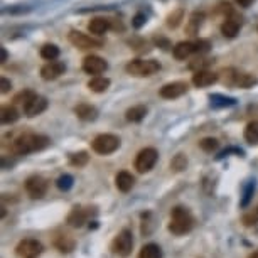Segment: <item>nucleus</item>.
Listing matches in <instances>:
<instances>
[{"mask_svg":"<svg viewBox=\"0 0 258 258\" xmlns=\"http://www.w3.org/2000/svg\"><path fill=\"white\" fill-rule=\"evenodd\" d=\"M248 258H258V250H257V252H253Z\"/></svg>","mask_w":258,"mask_h":258,"instance_id":"obj_43","label":"nucleus"},{"mask_svg":"<svg viewBox=\"0 0 258 258\" xmlns=\"http://www.w3.org/2000/svg\"><path fill=\"white\" fill-rule=\"evenodd\" d=\"M145 22H147V17L143 16V14H137V16L134 17V20H132V25H134L135 29H140Z\"/></svg>","mask_w":258,"mask_h":258,"instance_id":"obj_38","label":"nucleus"},{"mask_svg":"<svg viewBox=\"0 0 258 258\" xmlns=\"http://www.w3.org/2000/svg\"><path fill=\"white\" fill-rule=\"evenodd\" d=\"M5 61H7V51L2 47V62H5Z\"/></svg>","mask_w":258,"mask_h":258,"instance_id":"obj_42","label":"nucleus"},{"mask_svg":"<svg viewBox=\"0 0 258 258\" xmlns=\"http://www.w3.org/2000/svg\"><path fill=\"white\" fill-rule=\"evenodd\" d=\"M106 68H108V62L99 56H86L83 60V71L86 75L99 76L101 73L106 71Z\"/></svg>","mask_w":258,"mask_h":258,"instance_id":"obj_10","label":"nucleus"},{"mask_svg":"<svg viewBox=\"0 0 258 258\" xmlns=\"http://www.w3.org/2000/svg\"><path fill=\"white\" fill-rule=\"evenodd\" d=\"M88 160H90V156L86 152H76L69 156V164L75 165V167H83L88 164Z\"/></svg>","mask_w":258,"mask_h":258,"instance_id":"obj_30","label":"nucleus"},{"mask_svg":"<svg viewBox=\"0 0 258 258\" xmlns=\"http://www.w3.org/2000/svg\"><path fill=\"white\" fill-rule=\"evenodd\" d=\"M73 184H75V179L69 174H62L60 176V179L56 180V186L60 187L61 191H69L73 187Z\"/></svg>","mask_w":258,"mask_h":258,"instance_id":"obj_31","label":"nucleus"},{"mask_svg":"<svg viewBox=\"0 0 258 258\" xmlns=\"http://www.w3.org/2000/svg\"><path fill=\"white\" fill-rule=\"evenodd\" d=\"M32 97H36L34 91H31V90H24V91H20L19 95H16L14 101H16V103H22V105H25V103H27Z\"/></svg>","mask_w":258,"mask_h":258,"instance_id":"obj_36","label":"nucleus"},{"mask_svg":"<svg viewBox=\"0 0 258 258\" xmlns=\"http://www.w3.org/2000/svg\"><path fill=\"white\" fill-rule=\"evenodd\" d=\"M46 108H47V99L44 98V97H39V95H36V97H32L24 105V113H25V117L32 119V117H38L42 112H46Z\"/></svg>","mask_w":258,"mask_h":258,"instance_id":"obj_11","label":"nucleus"},{"mask_svg":"<svg viewBox=\"0 0 258 258\" xmlns=\"http://www.w3.org/2000/svg\"><path fill=\"white\" fill-rule=\"evenodd\" d=\"M235 2H237L239 7H250L255 0H235Z\"/></svg>","mask_w":258,"mask_h":258,"instance_id":"obj_41","label":"nucleus"},{"mask_svg":"<svg viewBox=\"0 0 258 258\" xmlns=\"http://www.w3.org/2000/svg\"><path fill=\"white\" fill-rule=\"evenodd\" d=\"M132 248H134V235L130 230H121L119 235L115 237V239L112 241V250L115 255H119L121 258L130 257Z\"/></svg>","mask_w":258,"mask_h":258,"instance_id":"obj_5","label":"nucleus"},{"mask_svg":"<svg viewBox=\"0 0 258 258\" xmlns=\"http://www.w3.org/2000/svg\"><path fill=\"white\" fill-rule=\"evenodd\" d=\"M75 113H76V117H78L79 120L91 121V120L97 119L98 110L95 108V106L88 105V103H79V105L75 106Z\"/></svg>","mask_w":258,"mask_h":258,"instance_id":"obj_20","label":"nucleus"},{"mask_svg":"<svg viewBox=\"0 0 258 258\" xmlns=\"http://www.w3.org/2000/svg\"><path fill=\"white\" fill-rule=\"evenodd\" d=\"M182 17H184V10L182 9L174 10V12H172L171 16L167 17V25H169V27H172V29H176L180 24Z\"/></svg>","mask_w":258,"mask_h":258,"instance_id":"obj_34","label":"nucleus"},{"mask_svg":"<svg viewBox=\"0 0 258 258\" xmlns=\"http://www.w3.org/2000/svg\"><path fill=\"white\" fill-rule=\"evenodd\" d=\"M88 216H90V213H88L86 209L79 208V206H75V208L71 209V213L68 215V224L73 228H81L86 223Z\"/></svg>","mask_w":258,"mask_h":258,"instance_id":"obj_16","label":"nucleus"},{"mask_svg":"<svg viewBox=\"0 0 258 258\" xmlns=\"http://www.w3.org/2000/svg\"><path fill=\"white\" fill-rule=\"evenodd\" d=\"M226 81L230 84H237L239 88H250L257 83V79L252 75H248V73H235V75L228 76Z\"/></svg>","mask_w":258,"mask_h":258,"instance_id":"obj_17","label":"nucleus"},{"mask_svg":"<svg viewBox=\"0 0 258 258\" xmlns=\"http://www.w3.org/2000/svg\"><path fill=\"white\" fill-rule=\"evenodd\" d=\"M69 42L75 47H79V49H95V47H101L103 42L99 39H95L91 36H86L79 31H71L68 34Z\"/></svg>","mask_w":258,"mask_h":258,"instance_id":"obj_7","label":"nucleus"},{"mask_svg":"<svg viewBox=\"0 0 258 258\" xmlns=\"http://www.w3.org/2000/svg\"><path fill=\"white\" fill-rule=\"evenodd\" d=\"M54 246H56L61 253H69L75 250L76 241L69 237V235H60V237L54 238Z\"/></svg>","mask_w":258,"mask_h":258,"instance_id":"obj_21","label":"nucleus"},{"mask_svg":"<svg viewBox=\"0 0 258 258\" xmlns=\"http://www.w3.org/2000/svg\"><path fill=\"white\" fill-rule=\"evenodd\" d=\"M208 49H209L208 40H198V42H196V51H198V53H202V51H208Z\"/></svg>","mask_w":258,"mask_h":258,"instance_id":"obj_39","label":"nucleus"},{"mask_svg":"<svg viewBox=\"0 0 258 258\" xmlns=\"http://www.w3.org/2000/svg\"><path fill=\"white\" fill-rule=\"evenodd\" d=\"M241 223L245 224V226H255V224H258V208L245 213L241 218Z\"/></svg>","mask_w":258,"mask_h":258,"instance_id":"obj_32","label":"nucleus"},{"mask_svg":"<svg viewBox=\"0 0 258 258\" xmlns=\"http://www.w3.org/2000/svg\"><path fill=\"white\" fill-rule=\"evenodd\" d=\"M66 66L62 64L61 61H49L47 64H44L42 68H40V78L46 79V81H53L56 78H60V76L64 73Z\"/></svg>","mask_w":258,"mask_h":258,"instance_id":"obj_13","label":"nucleus"},{"mask_svg":"<svg viewBox=\"0 0 258 258\" xmlns=\"http://www.w3.org/2000/svg\"><path fill=\"white\" fill-rule=\"evenodd\" d=\"M253 189H255V182H250L248 187L245 189V194H243V199H241V206H243V208H245V206L250 202V198H252V194H253Z\"/></svg>","mask_w":258,"mask_h":258,"instance_id":"obj_37","label":"nucleus"},{"mask_svg":"<svg viewBox=\"0 0 258 258\" xmlns=\"http://www.w3.org/2000/svg\"><path fill=\"white\" fill-rule=\"evenodd\" d=\"M17 120H19V112H17L16 106H10V105L3 106L2 113H0V121H2L3 125H10Z\"/></svg>","mask_w":258,"mask_h":258,"instance_id":"obj_26","label":"nucleus"},{"mask_svg":"<svg viewBox=\"0 0 258 258\" xmlns=\"http://www.w3.org/2000/svg\"><path fill=\"white\" fill-rule=\"evenodd\" d=\"M157 159H159V152L156 149H152V147H147V149L139 152L137 159H135V169H137L140 174L152 171Z\"/></svg>","mask_w":258,"mask_h":258,"instance_id":"obj_6","label":"nucleus"},{"mask_svg":"<svg viewBox=\"0 0 258 258\" xmlns=\"http://www.w3.org/2000/svg\"><path fill=\"white\" fill-rule=\"evenodd\" d=\"M218 81V75L213 71H208V69H198L193 75V84L198 88H206L211 86Z\"/></svg>","mask_w":258,"mask_h":258,"instance_id":"obj_14","label":"nucleus"},{"mask_svg":"<svg viewBox=\"0 0 258 258\" xmlns=\"http://www.w3.org/2000/svg\"><path fill=\"white\" fill-rule=\"evenodd\" d=\"M0 86H2V93H7V91L12 88V83H10L7 78H2V79H0Z\"/></svg>","mask_w":258,"mask_h":258,"instance_id":"obj_40","label":"nucleus"},{"mask_svg":"<svg viewBox=\"0 0 258 258\" xmlns=\"http://www.w3.org/2000/svg\"><path fill=\"white\" fill-rule=\"evenodd\" d=\"M199 147H201L204 152H213V150L218 149V140L213 139V137H206L199 142Z\"/></svg>","mask_w":258,"mask_h":258,"instance_id":"obj_35","label":"nucleus"},{"mask_svg":"<svg viewBox=\"0 0 258 258\" xmlns=\"http://www.w3.org/2000/svg\"><path fill=\"white\" fill-rule=\"evenodd\" d=\"M91 147L99 156H110L120 149V139L112 134H101L93 140Z\"/></svg>","mask_w":258,"mask_h":258,"instance_id":"obj_4","label":"nucleus"},{"mask_svg":"<svg viewBox=\"0 0 258 258\" xmlns=\"http://www.w3.org/2000/svg\"><path fill=\"white\" fill-rule=\"evenodd\" d=\"M128 75L137 76V78H147V76L156 75L160 69V64L156 60H132L125 66Z\"/></svg>","mask_w":258,"mask_h":258,"instance_id":"obj_3","label":"nucleus"},{"mask_svg":"<svg viewBox=\"0 0 258 258\" xmlns=\"http://www.w3.org/2000/svg\"><path fill=\"white\" fill-rule=\"evenodd\" d=\"M171 167L174 169V171H184V169L187 167V159H186V156L184 154H178V156L174 157V159L171 160Z\"/></svg>","mask_w":258,"mask_h":258,"instance_id":"obj_33","label":"nucleus"},{"mask_svg":"<svg viewBox=\"0 0 258 258\" xmlns=\"http://www.w3.org/2000/svg\"><path fill=\"white\" fill-rule=\"evenodd\" d=\"M42 243L38 239H22L16 252L20 258H38L42 253Z\"/></svg>","mask_w":258,"mask_h":258,"instance_id":"obj_8","label":"nucleus"},{"mask_svg":"<svg viewBox=\"0 0 258 258\" xmlns=\"http://www.w3.org/2000/svg\"><path fill=\"white\" fill-rule=\"evenodd\" d=\"M115 184H117V189H119V191H121V193H128V191L134 187L135 178L130 174V172L121 171V172H119V174H117Z\"/></svg>","mask_w":258,"mask_h":258,"instance_id":"obj_18","label":"nucleus"},{"mask_svg":"<svg viewBox=\"0 0 258 258\" xmlns=\"http://www.w3.org/2000/svg\"><path fill=\"white\" fill-rule=\"evenodd\" d=\"M202 19H204V14H202V12H193V16L189 17L187 25H186L187 34H191V36L198 34L199 27H201V24H202Z\"/></svg>","mask_w":258,"mask_h":258,"instance_id":"obj_25","label":"nucleus"},{"mask_svg":"<svg viewBox=\"0 0 258 258\" xmlns=\"http://www.w3.org/2000/svg\"><path fill=\"white\" fill-rule=\"evenodd\" d=\"M245 140L250 145H258V121H250L245 128Z\"/></svg>","mask_w":258,"mask_h":258,"instance_id":"obj_28","label":"nucleus"},{"mask_svg":"<svg viewBox=\"0 0 258 258\" xmlns=\"http://www.w3.org/2000/svg\"><path fill=\"white\" fill-rule=\"evenodd\" d=\"M147 115V106L145 105H135L132 106V108L127 110V113H125V119L128 121H132V123H139V121H142L145 119Z\"/></svg>","mask_w":258,"mask_h":258,"instance_id":"obj_23","label":"nucleus"},{"mask_svg":"<svg viewBox=\"0 0 258 258\" xmlns=\"http://www.w3.org/2000/svg\"><path fill=\"white\" fill-rule=\"evenodd\" d=\"M49 143H51V140L47 139L46 135L24 134L12 142V152L17 154V156H27V154L46 149Z\"/></svg>","mask_w":258,"mask_h":258,"instance_id":"obj_1","label":"nucleus"},{"mask_svg":"<svg viewBox=\"0 0 258 258\" xmlns=\"http://www.w3.org/2000/svg\"><path fill=\"white\" fill-rule=\"evenodd\" d=\"M88 88L95 93H103L110 88V79L103 78V76H93L90 81H88Z\"/></svg>","mask_w":258,"mask_h":258,"instance_id":"obj_24","label":"nucleus"},{"mask_svg":"<svg viewBox=\"0 0 258 258\" xmlns=\"http://www.w3.org/2000/svg\"><path fill=\"white\" fill-rule=\"evenodd\" d=\"M194 226V218L186 208L182 206H178V208L172 209L171 213V223H169V231L176 237H180V235H186L193 230Z\"/></svg>","mask_w":258,"mask_h":258,"instance_id":"obj_2","label":"nucleus"},{"mask_svg":"<svg viewBox=\"0 0 258 258\" xmlns=\"http://www.w3.org/2000/svg\"><path fill=\"white\" fill-rule=\"evenodd\" d=\"M140 258H162V250L156 243H149L140 250Z\"/></svg>","mask_w":258,"mask_h":258,"instance_id":"obj_27","label":"nucleus"},{"mask_svg":"<svg viewBox=\"0 0 258 258\" xmlns=\"http://www.w3.org/2000/svg\"><path fill=\"white\" fill-rule=\"evenodd\" d=\"M110 25H112V20L105 19V17H95V19H91L90 24H88V31L95 36H101L108 31Z\"/></svg>","mask_w":258,"mask_h":258,"instance_id":"obj_19","label":"nucleus"},{"mask_svg":"<svg viewBox=\"0 0 258 258\" xmlns=\"http://www.w3.org/2000/svg\"><path fill=\"white\" fill-rule=\"evenodd\" d=\"M60 56V47L54 46V44H44L40 47V58L46 61H54Z\"/></svg>","mask_w":258,"mask_h":258,"instance_id":"obj_29","label":"nucleus"},{"mask_svg":"<svg viewBox=\"0 0 258 258\" xmlns=\"http://www.w3.org/2000/svg\"><path fill=\"white\" fill-rule=\"evenodd\" d=\"M25 191L32 199H40L47 193V180L40 176H31L25 180Z\"/></svg>","mask_w":258,"mask_h":258,"instance_id":"obj_9","label":"nucleus"},{"mask_svg":"<svg viewBox=\"0 0 258 258\" xmlns=\"http://www.w3.org/2000/svg\"><path fill=\"white\" fill-rule=\"evenodd\" d=\"M239 27H241V22L238 19H226L221 25V34L224 38H237V34L239 32Z\"/></svg>","mask_w":258,"mask_h":258,"instance_id":"obj_22","label":"nucleus"},{"mask_svg":"<svg viewBox=\"0 0 258 258\" xmlns=\"http://www.w3.org/2000/svg\"><path fill=\"white\" fill-rule=\"evenodd\" d=\"M193 53H196V42H189V40H182V42L176 44L174 49H172L174 58L179 61L187 60Z\"/></svg>","mask_w":258,"mask_h":258,"instance_id":"obj_15","label":"nucleus"},{"mask_svg":"<svg viewBox=\"0 0 258 258\" xmlns=\"http://www.w3.org/2000/svg\"><path fill=\"white\" fill-rule=\"evenodd\" d=\"M186 91H187V83H184V81H174V83L164 84V86L160 88L159 93H160V97L165 99H174V98L182 97Z\"/></svg>","mask_w":258,"mask_h":258,"instance_id":"obj_12","label":"nucleus"}]
</instances>
